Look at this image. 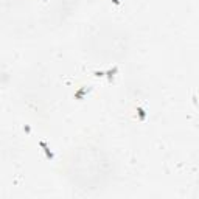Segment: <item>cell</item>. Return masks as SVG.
Returning a JSON list of instances; mask_svg holds the SVG:
<instances>
[{
	"label": "cell",
	"instance_id": "1",
	"mask_svg": "<svg viewBox=\"0 0 199 199\" xmlns=\"http://www.w3.org/2000/svg\"><path fill=\"white\" fill-rule=\"evenodd\" d=\"M39 146L42 148V151L45 152V157H47L48 160H53V159H55V154H53V151L50 149V146L44 142V140H40V142H39Z\"/></svg>",
	"mask_w": 199,
	"mask_h": 199
},
{
	"label": "cell",
	"instance_id": "2",
	"mask_svg": "<svg viewBox=\"0 0 199 199\" xmlns=\"http://www.w3.org/2000/svg\"><path fill=\"white\" fill-rule=\"evenodd\" d=\"M89 92H90V87H81L79 90H76V92H75V98L76 100H83L84 95L89 93Z\"/></svg>",
	"mask_w": 199,
	"mask_h": 199
},
{
	"label": "cell",
	"instance_id": "3",
	"mask_svg": "<svg viewBox=\"0 0 199 199\" xmlns=\"http://www.w3.org/2000/svg\"><path fill=\"white\" fill-rule=\"evenodd\" d=\"M117 72H118V67H112V69H109L106 72V78L109 83H112V79L115 78V75H117Z\"/></svg>",
	"mask_w": 199,
	"mask_h": 199
},
{
	"label": "cell",
	"instance_id": "4",
	"mask_svg": "<svg viewBox=\"0 0 199 199\" xmlns=\"http://www.w3.org/2000/svg\"><path fill=\"white\" fill-rule=\"evenodd\" d=\"M137 117H138V120H142V121H143L145 118H146V111H145L142 106H138V107H137Z\"/></svg>",
	"mask_w": 199,
	"mask_h": 199
},
{
	"label": "cell",
	"instance_id": "5",
	"mask_svg": "<svg viewBox=\"0 0 199 199\" xmlns=\"http://www.w3.org/2000/svg\"><path fill=\"white\" fill-rule=\"evenodd\" d=\"M93 75H95V76H98V78H103V76H106V72H103V70H100V72H98V70H95V72H93Z\"/></svg>",
	"mask_w": 199,
	"mask_h": 199
},
{
	"label": "cell",
	"instance_id": "6",
	"mask_svg": "<svg viewBox=\"0 0 199 199\" xmlns=\"http://www.w3.org/2000/svg\"><path fill=\"white\" fill-rule=\"evenodd\" d=\"M112 3H115V5H120V0H112Z\"/></svg>",
	"mask_w": 199,
	"mask_h": 199
},
{
	"label": "cell",
	"instance_id": "7",
	"mask_svg": "<svg viewBox=\"0 0 199 199\" xmlns=\"http://www.w3.org/2000/svg\"><path fill=\"white\" fill-rule=\"evenodd\" d=\"M198 107H199V103H198Z\"/></svg>",
	"mask_w": 199,
	"mask_h": 199
}]
</instances>
